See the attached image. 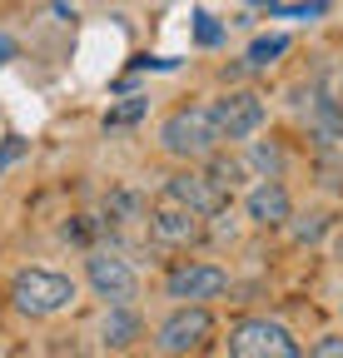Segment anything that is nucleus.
I'll list each match as a JSON object with an SVG mask.
<instances>
[{"label": "nucleus", "instance_id": "nucleus-1", "mask_svg": "<svg viewBox=\"0 0 343 358\" xmlns=\"http://www.w3.org/2000/svg\"><path fill=\"white\" fill-rule=\"evenodd\" d=\"M224 140H219V129H214V115L204 110V105H184V110H175L164 124H159V150L164 155H175V159H209L214 150H219Z\"/></svg>", "mask_w": 343, "mask_h": 358}, {"label": "nucleus", "instance_id": "nucleus-2", "mask_svg": "<svg viewBox=\"0 0 343 358\" xmlns=\"http://www.w3.org/2000/svg\"><path fill=\"white\" fill-rule=\"evenodd\" d=\"M70 299H75V284L65 274H50V268H20L10 284V303L30 319H50V313L70 308Z\"/></svg>", "mask_w": 343, "mask_h": 358}, {"label": "nucleus", "instance_id": "nucleus-3", "mask_svg": "<svg viewBox=\"0 0 343 358\" xmlns=\"http://www.w3.org/2000/svg\"><path fill=\"white\" fill-rule=\"evenodd\" d=\"M229 358H304L293 334L274 319H239L229 329Z\"/></svg>", "mask_w": 343, "mask_h": 358}, {"label": "nucleus", "instance_id": "nucleus-4", "mask_svg": "<svg viewBox=\"0 0 343 358\" xmlns=\"http://www.w3.org/2000/svg\"><path fill=\"white\" fill-rule=\"evenodd\" d=\"M209 334H214L209 308H204V303H180V308L159 324L154 343H159V353H169V358H184V353H199V348L209 343Z\"/></svg>", "mask_w": 343, "mask_h": 358}, {"label": "nucleus", "instance_id": "nucleus-5", "mask_svg": "<svg viewBox=\"0 0 343 358\" xmlns=\"http://www.w3.org/2000/svg\"><path fill=\"white\" fill-rule=\"evenodd\" d=\"M209 115H214L219 140H249V134H259L264 120H269L264 100L254 95V90H229V95H219V100L209 105Z\"/></svg>", "mask_w": 343, "mask_h": 358}, {"label": "nucleus", "instance_id": "nucleus-6", "mask_svg": "<svg viewBox=\"0 0 343 358\" xmlns=\"http://www.w3.org/2000/svg\"><path fill=\"white\" fill-rule=\"evenodd\" d=\"M204 214H194L189 204H180V199H159L149 214H145V224H149V234L159 239V244H169V249H184V244H199V234H204V224H199Z\"/></svg>", "mask_w": 343, "mask_h": 358}, {"label": "nucleus", "instance_id": "nucleus-7", "mask_svg": "<svg viewBox=\"0 0 343 358\" xmlns=\"http://www.w3.org/2000/svg\"><path fill=\"white\" fill-rule=\"evenodd\" d=\"M85 279H90V289L105 303H130L140 294V279H135L130 259H119V254H90L85 259Z\"/></svg>", "mask_w": 343, "mask_h": 358}, {"label": "nucleus", "instance_id": "nucleus-8", "mask_svg": "<svg viewBox=\"0 0 343 358\" xmlns=\"http://www.w3.org/2000/svg\"><path fill=\"white\" fill-rule=\"evenodd\" d=\"M164 194H169V199H180V204H189L194 214H219V209H229V189H219V185H214L209 174H199V169L169 174Z\"/></svg>", "mask_w": 343, "mask_h": 358}, {"label": "nucleus", "instance_id": "nucleus-9", "mask_svg": "<svg viewBox=\"0 0 343 358\" xmlns=\"http://www.w3.org/2000/svg\"><path fill=\"white\" fill-rule=\"evenodd\" d=\"M229 289V274L224 268H214V264H184L169 274V299H180V303H204V299H219Z\"/></svg>", "mask_w": 343, "mask_h": 358}, {"label": "nucleus", "instance_id": "nucleus-10", "mask_svg": "<svg viewBox=\"0 0 343 358\" xmlns=\"http://www.w3.org/2000/svg\"><path fill=\"white\" fill-rule=\"evenodd\" d=\"M244 214L259 224V229H284V224L293 219V199H289V189L279 185V179H264V185H254V189H249Z\"/></svg>", "mask_w": 343, "mask_h": 358}, {"label": "nucleus", "instance_id": "nucleus-11", "mask_svg": "<svg viewBox=\"0 0 343 358\" xmlns=\"http://www.w3.org/2000/svg\"><path fill=\"white\" fill-rule=\"evenodd\" d=\"M140 338V313H130V303H110L105 313V343L110 348H130Z\"/></svg>", "mask_w": 343, "mask_h": 358}, {"label": "nucleus", "instance_id": "nucleus-12", "mask_svg": "<svg viewBox=\"0 0 343 358\" xmlns=\"http://www.w3.org/2000/svg\"><path fill=\"white\" fill-rule=\"evenodd\" d=\"M284 50H289V35H259V40L249 45V65H254V70H264V65H274Z\"/></svg>", "mask_w": 343, "mask_h": 358}, {"label": "nucleus", "instance_id": "nucleus-13", "mask_svg": "<svg viewBox=\"0 0 343 358\" xmlns=\"http://www.w3.org/2000/svg\"><path fill=\"white\" fill-rule=\"evenodd\" d=\"M209 179H214L219 189H234L239 179H244V164H239V159H224L219 150H214V155H209Z\"/></svg>", "mask_w": 343, "mask_h": 358}, {"label": "nucleus", "instance_id": "nucleus-14", "mask_svg": "<svg viewBox=\"0 0 343 358\" xmlns=\"http://www.w3.org/2000/svg\"><path fill=\"white\" fill-rule=\"evenodd\" d=\"M105 214H110V224H135L140 219V194H110Z\"/></svg>", "mask_w": 343, "mask_h": 358}, {"label": "nucleus", "instance_id": "nucleus-15", "mask_svg": "<svg viewBox=\"0 0 343 358\" xmlns=\"http://www.w3.org/2000/svg\"><path fill=\"white\" fill-rule=\"evenodd\" d=\"M323 229H328V214H304V219L293 224V239H298V244H319Z\"/></svg>", "mask_w": 343, "mask_h": 358}, {"label": "nucleus", "instance_id": "nucleus-16", "mask_svg": "<svg viewBox=\"0 0 343 358\" xmlns=\"http://www.w3.org/2000/svg\"><path fill=\"white\" fill-rule=\"evenodd\" d=\"M140 115H145V100H124L119 110H110V115H105V124H135Z\"/></svg>", "mask_w": 343, "mask_h": 358}, {"label": "nucleus", "instance_id": "nucleus-17", "mask_svg": "<svg viewBox=\"0 0 343 358\" xmlns=\"http://www.w3.org/2000/svg\"><path fill=\"white\" fill-rule=\"evenodd\" d=\"M309 358H343V338H338V334H328V338H319V343L309 348Z\"/></svg>", "mask_w": 343, "mask_h": 358}, {"label": "nucleus", "instance_id": "nucleus-18", "mask_svg": "<svg viewBox=\"0 0 343 358\" xmlns=\"http://www.w3.org/2000/svg\"><path fill=\"white\" fill-rule=\"evenodd\" d=\"M20 155H25V140H15V134H10V140L0 145V174H6V169H10V164H15Z\"/></svg>", "mask_w": 343, "mask_h": 358}, {"label": "nucleus", "instance_id": "nucleus-19", "mask_svg": "<svg viewBox=\"0 0 343 358\" xmlns=\"http://www.w3.org/2000/svg\"><path fill=\"white\" fill-rule=\"evenodd\" d=\"M194 20H199V45H219L224 40V30L214 25V15H194Z\"/></svg>", "mask_w": 343, "mask_h": 358}, {"label": "nucleus", "instance_id": "nucleus-20", "mask_svg": "<svg viewBox=\"0 0 343 358\" xmlns=\"http://www.w3.org/2000/svg\"><path fill=\"white\" fill-rule=\"evenodd\" d=\"M254 164H259V169H264V174L274 179V174H279V150H269V145H259V150H254Z\"/></svg>", "mask_w": 343, "mask_h": 358}, {"label": "nucleus", "instance_id": "nucleus-21", "mask_svg": "<svg viewBox=\"0 0 343 358\" xmlns=\"http://www.w3.org/2000/svg\"><path fill=\"white\" fill-rule=\"evenodd\" d=\"M254 6H264V0H254ZM269 6H274V0H269Z\"/></svg>", "mask_w": 343, "mask_h": 358}]
</instances>
